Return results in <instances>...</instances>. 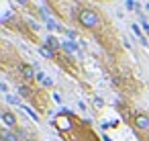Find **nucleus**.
Masks as SVG:
<instances>
[{"instance_id": "nucleus-1", "label": "nucleus", "mask_w": 149, "mask_h": 141, "mask_svg": "<svg viewBox=\"0 0 149 141\" xmlns=\"http://www.w3.org/2000/svg\"><path fill=\"white\" fill-rule=\"evenodd\" d=\"M78 23H80L84 29L94 31V29H100L102 17H100L96 10H92V8H82V10L78 13Z\"/></svg>"}, {"instance_id": "nucleus-2", "label": "nucleus", "mask_w": 149, "mask_h": 141, "mask_svg": "<svg viewBox=\"0 0 149 141\" xmlns=\"http://www.w3.org/2000/svg\"><path fill=\"white\" fill-rule=\"evenodd\" d=\"M133 123H135V127H137L139 131H143V133L149 131V114H147V112H139V114L133 119Z\"/></svg>"}, {"instance_id": "nucleus-3", "label": "nucleus", "mask_w": 149, "mask_h": 141, "mask_svg": "<svg viewBox=\"0 0 149 141\" xmlns=\"http://www.w3.org/2000/svg\"><path fill=\"white\" fill-rule=\"evenodd\" d=\"M0 117H2V123H4V127H8V129H15L17 131V114H13L10 110H2V112H0Z\"/></svg>"}, {"instance_id": "nucleus-4", "label": "nucleus", "mask_w": 149, "mask_h": 141, "mask_svg": "<svg viewBox=\"0 0 149 141\" xmlns=\"http://www.w3.org/2000/svg\"><path fill=\"white\" fill-rule=\"evenodd\" d=\"M0 141H23V137H21L17 131L2 129V131H0Z\"/></svg>"}, {"instance_id": "nucleus-5", "label": "nucleus", "mask_w": 149, "mask_h": 141, "mask_svg": "<svg viewBox=\"0 0 149 141\" xmlns=\"http://www.w3.org/2000/svg\"><path fill=\"white\" fill-rule=\"evenodd\" d=\"M45 47H49L51 51H55V49H59L61 45H59V41H57V39H55L53 35H49V37L45 39Z\"/></svg>"}, {"instance_id": "nucleus-6", "label": "nucleus", "mask_w": 149, "mask_h": 141, "mask_svg": "<svg viewBox=\"0 0 149 141\" xmlns=\"http://www.w3.org/2000/svg\"><path fill=\"white\" fill-rule=\"evenodd\" d=\"M55 127H57L59 131H68V129L72 127V123H70L68 119H63V117H59V119L55 121Z\"/></svg>"}, {"instance_id": "nucleus-7", "label": "nucleus", "mask_w": 149, "mask_h": 141, "mask_svg": "<svg viewBox=\"0 0 149 141\" xmlns=\"http://www.w3.org/2000/svg\"><path fill=\"white\" fill-rule=\"evenodd\" d=\"M21 72H23V76H25L27 80H33V78H35V70H33V66H27V64H25V66L21 68Z\"/></svg>"}, {"instance_id": "nucleus-8", "label": "nucleus", "mask_w": 149, "mask_h": 141, "mask_svg": "<svg viewBox=\"0 0 149 141\" xmlns=\"http://www.w3.org/2000/svg\"><path fill=\"white\" fill-rule=\"evenodd\" d=\"M61 47H63V49H65V51H72V53H76V51H78V47H76V45H74V43H63V45H61Z\"/></svg>"}, {"instance_id": "nucleus-9", "label": "nucleus", "mask_w": 149, "mask_h": 141, "mask_svg": "<svg viewBox=\"0 0 149 141\" xmlns=\"http://www.w3.org/2000/svg\"><path fill=\"white\" fill-rule=\"evenodd\" d=\"M41 55H43V57H53V51H51L49 47H41Z\"/></svg>"}, {"instance_id": "nucleus-10", "label": "nucleus", "mask_w": 149, "mask_h": 141, "mask_svg": "<svg viewBox=\"0 0 149 141\" xmlns=\"http://www.w3.org/2000/svg\"><path fill=\"white\" fill-rule=\"evenodd\" d=\"M127 8L129 10H137V4L133 2V0H127Z\"/></svg>"}, {"instance_id": "nucleus-11", "label": "nucleus", "mask_w": 149, "mask_h": 141, "mask_svg": "<svg viewBox=\"0 0 149 141\" xmlns=\"http://www.w3.org/2000/svg\"><path fill=\"white\" fill-rule=\"evenodd\" d=\"M17 4H21V6H31V0H17Z\"/></svg>"}, {"instance_id": "nucleus-12", "label": "nucleus", "mask_w": 149, "mask_h": 141, "mask_svg": "<svg viewBox=\"0 0 149 141\" xmlns=\"http://www.w3.org/2000/svg\"><path fill=\"white\" fill-rule=\"evenodd\" d=\"M141 25H143V29H145V33H149V23H147L145 19H141Z\"/></svg>"}, {"instance_id": "nucleus-13", "label": "nucleus", "mask_w": 149, "mask_h": 141, "mask_svg": "<svg viewBox=\"0 0 149 141\" xmlns=\"http://www.w3.org/2000/svg\"><path fill=\"white\" fill-rule=\"evenodd\" d=\"M133 31H135V35H137V37H141V31H139V27H137V25H133ZM141 39H143V37H141Z\"/></svg>"}]
</instances>
